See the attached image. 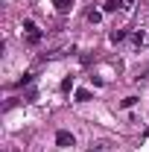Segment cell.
I'll return each instance as SVG.
<instances>
[{
	"mask_svg": "<svg viewBox=\"0 0 149 152\" xmlns=\"http://www.w3.org/2000/svg\"><path fill=\"white\" fill-rule=\"evenodd\" d=\"M23 29H26V38H29L32 44H38V41H41V29H38L35 20H23Z\"/></svg>",
	"mask_w": 149,
	"mask_h": 152,
	"instance_id": "cell-1",
	"label": "cell"
},
{
	"mask_svg": "<svg viewBox=\"0 0 149 152\" xmlns=\"http://www.w3.org/2000/svg\"><path fill=\"white\" fill-rule=\"evenodd\" d=\"M56 143H58V146H73V134H70V132H58L56 134Z\"/></svg>",
	"mask_w": 149,
	"mask_h": 152,
	"instance_id": "cell-2",
	"label": "cell"
},
{
	"mask_svg": "<svg viewBox=\"0 0 149 152\" xmlns=\"http://www.w3.org/2000/svg\"><path fill=\"white\" fill-rule=\"evenodd\" d=\"M102 9H105V12H117V9H123V0H105Z\"/></svg>",
	"mask_w": 149,
	"mask_h": 152,
	"instance_id": "cell-3",
	"label": "cell"
},
{
	"mask_svg": "<svg viewBox=\"0 0 149 152\" xmlns=\"http://www.w3.org/2000/svg\"><path fill=\"white\" fill-rule=\"evenodd\" d=\"M108 38L117 44V41H123V38H126V32H123V29H111V32H108Z\"/></svg>",
	"mask_w": 149,
	"mask_h": 152,
	"instance_id": "cell-4",
	"label": "cell"
},
{
	"mask_svg": "<svg viewBox=\"0 0 149 152\" xmlns=\"http://www.w3.org/2000/svg\"><path fill=\"white\" fill-rule=\"evenodd\" d=\"M70 6H73V0H56V9H58V12H67Z\"/></svg>",
	"mask_w": 149,
	"mask_h": 152,
	"instance_id": "cell-5",
	"label": "cell"
},
{
	"mask_svg": "<svg viewBox=\"0 0 149 152\" xmlns=\"http://www.w3.org/2000/svg\"><path fill=\"white\" fill-rule=\"evenodd\" d=\"M91 99V91H76V102H88Z\"/></svg>",
	"mask_w": 149,
	"mask_h": 152,
	"instance_id": "cell-6",
	"label": "cell"
},
{
	"mask_svg": "<svg viewBox=\"0 0 149 152\" xmlns=\"http://www.w3.org/2000/svg\"><path fill=\"white\" fill-rule=\"evenodd\" d=\"M88 152H108V146H105V143H93Z\"/></svg>",
	"mask_w": 149,
	"mask_h": 152,
	"instance_id": "cell-7",
	"label": "cell"
},
{
	"mask_svg": "<svg viewBox=\"0 0 149 152\" xmlns=\"http://www.w3.org/2000/svg\"><path fill=\"white\" fill-rule=\"evenodd\" d=\"M102 18V15H99V12H88V20H91V23H96V20Z\"/></svg>",
	"mask_w": 149,
	"mask_h": 152,
	"instance_id": "cell-8",
	"label": "cell"
}]
</instances>
